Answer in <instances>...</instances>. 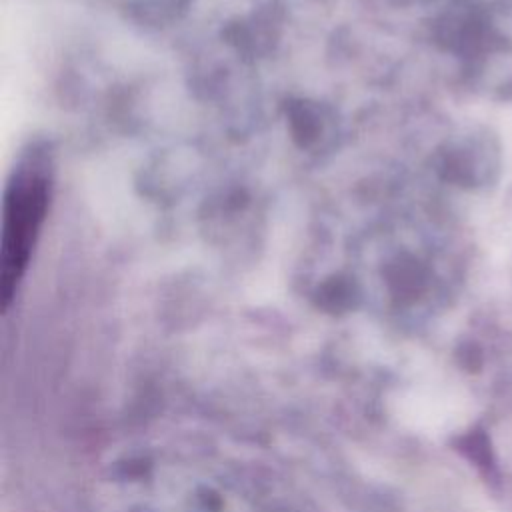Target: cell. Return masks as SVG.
Instances as JSON below:
<instances>
[{
	"instance_id": "obj_1",
	"label": "cell",
	"mask_w": 512,
	"mask_h": 512,
	"mask_svg": "<svg viewBox=\"0 0 512 512\" xmlns=\"http://www.w3.org/2000/svg\"><path fill=\"white\" fill-rule=\"evenodd\" d=\"M52 196V168L46 154L32 150L18 166L4 192L0 242V292L4 302L24 276Z\"/></svg>"
},
{
	"instance_id": "obj_2",
	"label": "cell",
	"mask_w": 512,
	"mask_h": 512,
	"mask_svg": "<svg viewBox=\"0 0 512 512\" xmlns=\"http://www.w3.org/2000/svg\"><path fill=\"white\" fill-rule=\"evenodd\" d=\"M470 448H474V460L478 462V466H482L486 470L494 468V458H492V452H490L484 432H476L474 436H470Z\"/></svg>"
}]
</instances>
